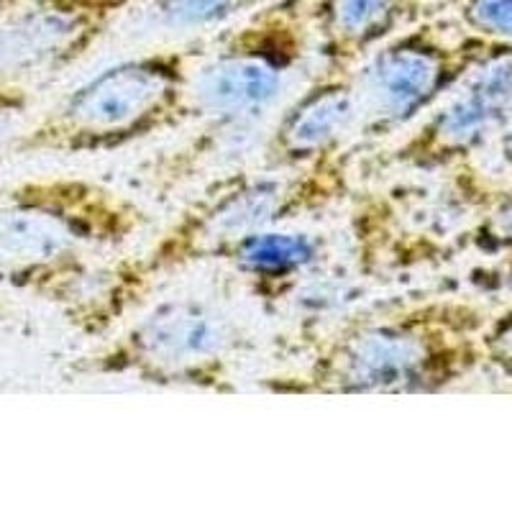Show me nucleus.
<instances>
[{"instance_id": "nucleus-1", "label": "nucleus", "mask_w": 512, "mask_h": 512, "mask_svg": "<svg viewBox=\"0 0 512 512\" xmlns=\"http://www.w3.org/2000/svg\"><path fill=\"white\" fill-rule=\"evenodd\" d=\"M149 226V210L85 175H34L0 187V287L59 310L72 331L121 326L116 256Z\"/></svg>"}, {"instance_id": "nucleus-2", "label": "nucleus", "mask_w": 512, "mask_h": 512, "mask_svg": "<svg viewBox=\"0 0 512 512\" xmlns=\"http://www.w3.org/2000/svg\"><path fill=\"white\" fill-rule=\"evenodd\" d=\"M487 320L451 297L364 310L320 333L300 367L259 390L287 397L438 395L484 361Z\"/></svg>"}, {"instance_id": "nucleus-3", "label": "nucleus", "mask_w": 512, "mask_h": 512, "mask_svg": "<svg viewBox=\"0 0 512 512\" xmlns=\"http://www.w3.org/2000/svg\"><path fill=\"white\" fill-rule=\"evenodd\" d=\"M349 149L300 169H239L216 177L139 254L118 256V272L139 308L162 280L221 264L241 241L320 216L349 195Z\"/></svg>"}, {"instance_id": "nucleus-4", "label": "nucleus", "mask_w": 512, "mask_h": 512, "mask_svg": "<svg viewBox=\"0 0 512 512\" xmlns=\"http://www.w3.org/2000/svg\"><path fill=\"white\" fill-rule=\"evenodd\" d=\"M203 41L105 64L11 139L13 157H98L187 123L192 64Z\"/></svg>"}, {"instance_id": "nucleus-5", "label": "nucleus", "mask_w": 512, "mask_h": 512, "mask_svg": "<svg viewBox=\"0 0 512 512\" xmlns=\"http://www.w3.org/2000/svg\"><path fill=\"white\" fill-rule=\"evenodd\" d=\"M246 346L244 323L213 297H164L100 338L72 372L154 390L233 395Z\"/></svg>"}, {"instance_id": "nucleus-6", "label": "nucleus", "mask_w": 512, "mask_h": 512, "mask_svg": "<svg viewBox=\"0 0 512 512\" xmlns=\"http://www.w3.org/2000/svg\"><path fill=\"white\" fill-rule=\"evenodd\" d=\"M310 52L308 0H282L223 26L192 64L187 123L267 118Z\"/></svg>"}, {"instance_id": "nucleus-7", "label": "nucleus", "mask_w": 512, "mask_h": 512, "mask_svg": "<svg viewBox=\"0 0 512 512\" xmlns=\"http://www.w3.org/2000/svg\"><path fill=\"white\" fill-rule=\"evenodd\" d=\"M502 47L482 36L451 34L423 18L397 31L351 70L359 136L395 134L413 126Z\"/></svg>"}, {"instance_id": "nucleus-8", "label": "nucleus", "mask_w": 512, "mask_h": 512, "mask_svg": "<svg viewBox=\"0 0 512 512\" xmlns=\"http://www.w3.org/2000/svg\"><path fill=\"white\" fill-rule=\"evenodd\" d=\"M139 0H21L0 18V80L29 88L88 57Z\"/></svg>"}, {"instance_id": "nucleus-9", "label": "nucleus", "mask_w": 512, "mask_h": 512, "mask_svg": "<svg viewBox=\"0 0 512 512\" xmlns=\"http://www.w3.org/2000/svg\"><path fill=\"white\" fill-rule=\"evenodd\" d=\"M512 121V52L497 49L477 64L451 93L390 152V162L405 169L448 167L474 154Z\"/></svg>"}, {"instance_id": "nucleus-10", "label": "nucleus", "mask_w": 512, "mask_h": 512, "mask_svg": "<svg viewBox=\"0 0 512 512\" xmlns=\"http://www.w3.org/2000/svg\"><path fill=\"white\" fill-rule=\"evenodd\" d=\"M354 136H359V108L351 70L323 67L267 128L259 146V167H310L346 152Z\"/></svg>"}, {"instance_id": "nucleus-11", "label": "nucleus", "mask_w": 512, "mask_h": 512, "mask_svg": "<svg viewBox=\"0 0 512 512\" xmlns=\"http://www.w3.org/2000/svg\"><path fill=\"white\" fill-rule=\"evenodd\" d=\"M423 13L420 0H308L313 52L328 70L349 72Z\"/></svg>"}, {"instance_id": "nucleus-12", "label": "nucleus", "mask_w": 512, "mask_h": 512, "mask_svg": "<svg viewBox=\"0 0 512 512\" xmlns=\"http://www.w3.org/2000/svg\"><path fill=\"white\" fill-rule=\"evenodd\" d=\"M326 254V239L300 223L254 233L223 259L246 290L267 305L295 295Z\"/></svg>"}, {"instance_id": "nucleus-13", "label": "nucleus", "mask_w": 512, "mask_h": 512, "mask_svg": "<svg viewBox=\"0 0 512 512\" xmlns=\"http://www.w3.org/2000/svg\"><path fill=\"white\" fill-rule=\"evenodd\" d=\"M267 118H205L198 134L149 164L154 190L169 195L203 172L221 169L226 159H239L249 149L262 146Z\"/></svg>"}, {"instance_id": "nucleus-14", "label": "nucleus", "mask_w": 512, "mask_h": 512, "mask_svg": "<svg viewBox=\"0 0 512 512\" xmlns=\"http://www.w3.org/2000/svg\"><path fill=\"white\" fill-rule=\"evenodd\" d=\"M282 0H139L146 16L169 31H218Z\"/></svg>"}, {"instance_id": "nucleus-15", "label": "nucleus", "mask_w": 512, "mask_h": 512, "mask_svg": "<svg viewBox=\"0 0 512 512\" xmlns=\"http://www.w3.org/2000/svg\"><path fill=\"white\" fill-rule=\"evenodd\" d=\"M456 6L469 34L495 44L512 41V0H459Z\"/></svg>"}, {"instance_id": "nucleus-16", "label": "nucleus", "mask_w": 512, "mask_h": 512, "mask_svg": "<svg viewBox=\"0 0 512 512\" xmlns=\"http://www.w3.org/2000/svg\"><path fill=\"white\" fill-rule=\"evenodd\" d=\"M31 111V90L0 80V152H6L13 136L24 128Z\"/></svg>"}, {"instance_id": "nucleus-17", "label": "nucleus", "mask_w": 512, "mask_h": 512, "mask_svg": "<svg viewBox=\"0 0 512 512\" xmlns=\"http://www.w3.org/2000/svg\"><path fill=\"white\" fill-rule=\"evenodd\" d=\"M484 361L512 377V313L492 320L482 333Z\"/></svg>"}, {"instance_id": "nucleus-18", "label": "nucleus", "mask_w": 512, "mask_h": 512, "mask_svg": "<svg viewBox=\"0 0 512 512\" xmlns=\"http://www.w3.org/2000/svg\"><path fill=\"white\" fill-rule=\"evenodd\" d=\"M500 136H502V154H505L507 162L512 164V121L507 123V128Z\"/></svg>"}, {"instance_id": "nucleus-19", "label": "nucleus", "mask_w": 512, "mask_h": 512, "mask_svg": "<svg viewBox=\"0 0 512 512\" xmlns=\"http://www.w3.org/2000/svg\"><path fill=\"white\" fill-rule=\"evenodd\" d=\"M18 3H21V0H0V18L8 16V13H11Z\"/></svg>"}, {"instance_id": "nucleus-20", "label": "nucleus", "mask_w": 512, "mask_h": 512, "mask_svg": "<svg viewBox=\"0 0 512 512\" xmlns=\"http://www.w3.org/2000/svg\"><path fill=\"white\" fill-rule=\"evenodd\" d=\"M438 3H459V0H420V6L428 11L431 6H438Z\"/></svg>"}]
</instances>
